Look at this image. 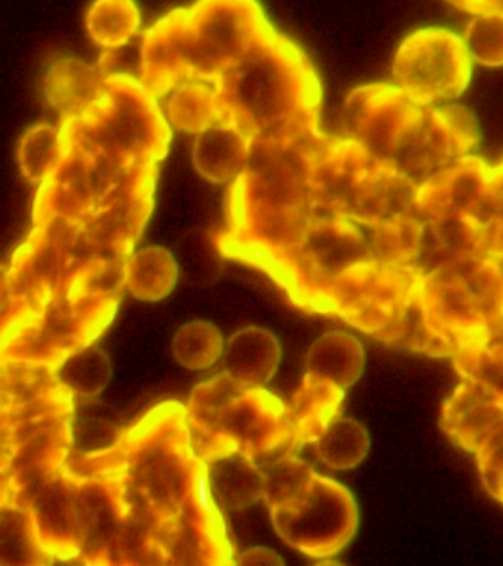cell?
Listing matches in <instances>:
<instances>
[{"label":"cell","mask_w":503,"mask_h":566,"mask_svg":"<svg viewBox=\"0 0 503 566\" xmlns=\"http://www.w3.org/2000/svg\"><path fill=\"white\" fill-rule=\"evenodd\" d=\"M140 80L157 97L174 91L170 122L200 133L228 124L249 154L228 193L229 259H285L325 219L316 179L339 137L319 128L322 88L302 49L281 34L258 0H197L145 31Z\"/></svg>","instance_id":"cell-1"},{"label":"cell","mask_w":503,"mask_h":566,"mask_svg":"<svg viewBox=\"0 0 503 566\" xmlns=\"http://www.w3.org/2000/svg\"><path fill=\"white\" fill-rule=\"evenodd\" d=\"M60 133L63 155L38 190L34 229L3 270L0 352L2 363L54 374L116 317L165 159L81 117Z\"/></svg>","instance_id":"cell-2"},{"label":"cell","mask_w":503,"mask_h":566,"mask_svg":"<svg viewBox=\"0 0 503 566\" xmlns=\"http://www.w3.org/2000/svg\"><path fill=\"white\" fill-rule=\"evenodd\" d=\"M69 462L107 486L120 522L117 565H235L209 464L193 450L188 407L167 400L109 449Z\"/></svg>","instance_id":"cell-3"},{"label":"cell","mask_w":503,"mask_h":566,"mask_svg":"<svg viewBox=\"0 0 503 566\" xmlns=\"http://www.w3.org/2000/svg\"><path fill=\"white\" fill-rule=\"evenodd\" d=\"M2 369V506L29 509L39 486L74 449V392L54 371L6 361Z\"/></svg>","instance_id":"cell-4"},{"label":"cell","mask_w":503,"mask_h":566,"mask_svg":"<svg viewBox=\"0 0 503 566\" xmlns=\"http://www.w3.org/2000/svg\"><path fill=\"white\" fill-rule=\"evenodd\" d=\"M188 420L193 450L206 462L241 451L262 467L291 455L290 407L224 371L193 388Z\"/></svg>","instance_id":"cell-5"},{"label":"cell","mask_w":503,"mask_h":566,"mask_svg":"<svg viewBox=\"0 0 503 566\" xmlns=\"http://www.w3.org/2000/svg\"><path fill=\"white\" fill-rule=\"evenodd\" d=\"M277 535L312 557L333 556L356 534L359 509L350 490L315 472L293 497L269 507Z\"/></svg>","instance_id":"cell-6"},{"label":"cell","mask_w":503,"mask_h":566,"mask_svg":"<svg viewBox=\"0 0 503 566\" xmlns=\"http://www.w3.org/2000/svg\"><path fill=\"white\" fill-rule=\"evenodd\" d=\"M465 40L448 29L427 27L397 49L392 77L415 105L430 106L461 96L471 78Z\"/></svg>","instance_id":"cell-7"},{"label":"cell","mask_w":503,"mask_h":566,"mask_svg":"<svg viewBox=\"0 0 503 566\" xmlns=\"http://www.w3.org/2000/svg\"><path fill=\"white\" fill-rule=\"evenodd\" d=\"M474 115L462 105L419 108L391 155V166L421 186L454 159L465 157L479 144Z\"/></svg>","instance_id":"cell-8"},{"label":"cell","mask_w":503,"mask_h":566,"mask_svg":"<svg viewBox=\"0 0 503 566\" xmlns=\"http://www.w3.org/2000/svg\"><path fill=\"white\" fill-rule=\"evenodd\" d=\"M419 108L400 87L368 84L348 95L344 126L348 139L359 142L379 161L390 163L397 139Z\"/></svg>","instance_id":"cell-9"},{"label":"cell","mask_w":503,"mask_h":566,"mask_svg":"<svg viewBox=\"0 0 503 566\" xmlns=\"http://www.w3.org/2000/svg\"><path fill=\"white\" fill-rule=\"evenodd\" d=\"M29 511L38 542L52 559H78L82 521L76 482L69 462L39 486Z\"/></svg>","instance_id":"cell-10"},{"label":"cell","mask_w":503,"mask_h":566,"mask_svg":"<svg viewBox=\"0 0 503 566\" xmlns=\"http://www.w3.org/2000/svg\"><path fill=\"white\" fill-rule=\"evenodd\" d=\"M465 256L450 261L422 277L421 290L432 317L465 345L488 329L480 301L465 273Z\"/></svg>","instance_id":"cell-11"},{"label":"cell","mask_w":503,"mask_h":566,"mask_svg":"<svg viewBox=\"0 0 503 566\" xmlns=\"http://www.w3.org/2000/svg\"><path fill=\"white\" fill-rule=\"evenodd\" d=\"M493 168L474 155L454 159L418 189V212L422 220L439 217H470L492 185Z\"/></svg>","instance_id":"cell-12"},{"label":"cell","mask_w":503,"mask_h":566,"mask_svg":"<svg viewBox=\"0 0 503 566\" xmlns=\"http://www.w3.org/2000/svg\"><path fill=\"white\" fill-rule=\"evenodd\" d=\"M419 186L390 163L375 158L357 186L352 220L366 228L390 223L418 212Z\"/></svg>","instance_id":"cell-13"},{"label":"cell","mask_w":503,"mask_h":566,"mask_svg":"<svg viewBox=\"0 0 503 566\" xmlns=\"http://www.w3.org/2000/svg\"><path fill=\"white\" fill-rule=\"evenodd\" d=\"M70 468L76 482L82 521L83 543L78 562L86 565H117L120 522L112 495L99 478L77 471L72 464Z\"/></svg>","instance_id":"cell-14"},{"label":"cell","mask_w":503,"mask_h":566,"mask_svg":"<svg viewBox=\"0 0 503 566\" xmlns=\"http://www.w3.org/2000/svg\"><path fill=\"white\" fill-rule=\"evenodd\" d=\"M503 419V397L463 379L441 409L440 427L461 449L476 453Z\"/></svg>","instance_id":"cell-15"},{"label":"cell","mask_w":503,"mask_h":566,"mask_svg":"<svg viewBox=\"0 0 503 566\" xmlns=\"http://www.w3.org/2000/svg\"><path fill=\"white\" fill-rule=\"evenodd\" d=\"M421 281L410 292L395 321L377 336V339L431 357H454L461 349V343L452 332L432 317L423 300Z\"/></svg>","instance_id":"cell-16"},{"label":"cell","mask_w":503,"mask_h":566,"mask_svg":"<svg viewBox=\"0 0 503 566\" xmlns=\"http://www.w3.org/2000/svg\"><path fill=\"white\" fill-rule=\"evenodd\" d=\"M105 71L76 57L56 61L48 71V104L59 114L61 124L85 114L107 87Z\"/></svg>","instance_id":"cell-17"},{"label":"cell","mask_w":503,"mask_h":566,"mask_svg":"<svg viewBox=\"0 0 503 566\" xmlns=\"http://www.w3.org/2000/svg\"><path fill=\"white\" fill-rule=\"evenodd\" d=\"M344 391L333 380L306 374L302 388L295 394L290 407L291 432L290 453L295 455L306 444L316 442L326 424L337 418Z\"/></svg>","instance_id":"cell-18"},{"label":"cell","mask_w":503,"mask_h":566,"mask_svg":"<svg viewBox=\"0 0 503 566\" xmlns=\"http://www.w3.org/2000/svg\"><path fill=\"white\" fill-rule=\"evenodd\" d=\"M281 345L264 327L250 326L229 339L223 371L242 384L263 387L273 378L281 361Z\"/></svg>","instance_id":"cell-19"},{"label":"cell","mask_w":503,"mask_h":566,"mask_svg":"<svg viewBox=\"0 0 503 566\" xmlns=\"http://www.w3.org/2000/svg\"><path fill=\"white\" fill-rule=\"evenodd\" d=\"M207 464L211 489L220 506L227 511H241L264 497L266 475L249 454L235 451Z\"/></svg>","instance_id":"cell-20"},{"label":"cell","mask_w":503,"mask_h":566,"mask_svg":"<svg viewBox=\"0 0 503 566\" xmlns=\"http://www.w3.org/2000/svg\"><path fill=\"white\" fill-rule=\"evenodd\" d=\"M249 146L244 136L228 124H213L198 133L193 164L198 172L214 184L235 180L244 168Z\"/></svg>","instance_id":"cell-21"},{"label":"cell","mask_w":503,"mask_h":566,"mask_svg":"<svg viewBox=\"0 0 503 566\" xmlns=\"http://www.w3.org/2000/svg\"><path fill=\"white\" fill-rule=\"evenodd\" d=\"M365 360L364 345L355 335L328 332L308 349L306 374L333 380L339 388L347 389L359 380Z\"/></svg>","instance_id":"cell-22"},{"label":"cell","mask_w":503,"mask_h":566,"mask_svg":"<svg viewBox=\"0 0 503 566\" xmlns=\"http://www.w3.org/2000/svg\"><path fill=\"white\" fill-rule=\"evenodd\" d=\"M179 269L175 256L163 247H149L127 261V287L140 301H160L174 291Z\"/></svg>","instance_id":"cell-23"},{"label":"cell","mask_w":503,"mask_h":566,"mask_svg":"<svg viewBox=\"0 0 503 566\" xmlns=\"http://www.w3.org/2000/svg\"><path fill=\"white\" fill-rule=\"evenodd\" d=\"M140 25L135 0H95L87 11L86 30L101 48H125Z\"/></svg>","instance_id":"cell-24"},{"label":"cell","mask_w":503,"mask_h":566,"mask_svg":"<svg viewBox=\"0 0 503 566\" xmlns=\"http://www.w3.org/2000/svg\"><path fill=\"white\" fill-rule=\"evenodd\" d=\"M315 444L322 462L338 471L356 468L370 449L368 429L359 420L342 416L326 424Z\"/></svg>","instance_id":"cell-25"},{"label":"cell","mask_w":503,"mask_h":566,"mask_svg":"<svg viewBox=\"0 0 503 566\" xmlns=\"http://www.w3.org/2000/svg\"><path fill=\"white\" fill-rule=\"evenodd\" d=\"M54 559L38 542L29 509L2 506V559L0 565H45Z\"/></svg>","instance_id":"cell-26"},{"label":"cell","mask_w":503,"mask_h":566,"mask_svg":"<svg viewBox=\"0 0 503 566\" xmlns=\"http://www.w3.org/2000/svg\"><path fill=\"white\" fill-rule=\"evenodd\" d=\"M485 331L462 345L454 356V369L463 379L474 380L503 397V353Z\"/></svg>","instance_id":"cell-27"},{"label":"cell","mask_w":503,"mask_h":566,"mask_svg":"<svg viewBox=\"0 0 503 566\" xmlns=\"http://www.w3.org/2000/svg\"><path fill=\"white\" fill-rule=\"evenodd\" d=\"M56 375L77 396L95 397L112 380L113 367L104 349L87 345L67 357Z\"/></svg>","instance_id":"cell-28"},{"label":"cell","mask_w":503,"mask_h":566,"mask_svg":"<svg viewBox=\"0 0 503 566\" xmlns=\"http://www.w3.org/2000/svg\"><path fill=\"white\" fill-rule=\"evenodd\" d=\"M223 352V335L219 327L207 321L185 323L174 339L176 360L191 370L213 366Z\"/></svg>","instance_id":"cell-29"},{"label":"cell","mask_w":503,"mask_h":566,"mask_svg":"<svg viewBox=\"0 0 503 566\" xmlns=\"http://www.w3.org/2000/svg\"><path fill=\"white\" fill-rule=\"evenodd\" d=\"M61 155V133L59 127L51 124H39L30 128L21 140L19 161L21 170L30 181L42 184L55 167Z\"/></svg>","instance_id":"cell-30"},{"label":"cell","mask_w":503,"mask_h":566,"mask_svg":"<svg viewBox=\"0 0 503 566\" xmlns=\"http://www.w3.org/2000/svg\"><path fill=\"white\" fill-rule=\"evenodd\" d=\"M262 469L266 475L263 500L268 507L293 497L315 475L311 464L297 455L273 460L271 463L262 464Z\"/></svg>","instance_id":"cell-31"},{"label":"cell","mask_w":503,"mask_h":566,"mask_svg":"<svg viewBox=\"0 0 503 566\" xmlns=\"http://www.w3.org/2000/svg\"><path fill=\"white\" fill-rule=\"evenodd\" d=\"M463 40L472 60L485 66H502L503 13L476 15L468 25Z\"/></svg>","instance_id":"cell-32"},{"label":"cell","mask_w":503,"mask_h":566,"mask_svg":"<svg viewBox=\"0 0 503 566\" xmlns=\"http://www.w3.org/2000/svg\"><path fill=\"white\" fill-rule=\"evenodd\" d=\"M122 433L120 429L107 420L86 419L85 423H82V428L78 429L77 436H74V449L82 454L96 453V451L109 449L116 444L120 440Z\"/></svg>","instance_id":"cell-33"},{"label":"cell","mask_w":503,"mask_h":566,"mask_svg":"<svg viewBox=\"0 0 503 566\" xmlns=\"http://www.w3.org/2000/svg\"><path fill=\"white\" fill-rule=\"evenodd\" d=\"M238 565H272L281 566L285 564L280 555L272 548L268 547H253L249 548L238 557Z\"/></svg>","instance_id":"cell-34"},{"label":"cell","mask_w":503,"mask_h":566,"mask_svg":"<svg viewBox=\"0 0 503 566\" xmlns=\"http://www.w3.org/2000/svg\"><path fill=\"white\" fill-rule=\"evenodd\" d=\"M463 12L484 15V13H503V0H448Z\"/></svg>","instance_id":"cell-35"},{"label":"cell","mask_w":503,"mask_h":566,"mask_svg":"<svg viewBox=\"0 0 503 566\" xmlns=\"http://www.w3.org/2000/svg\"><path fill=\"white\" fill-rule=\"evenodd\" d=\"M483 230L485 254L503 255V219L494 221Z\"/></svg>","instance_id":"cell-36"},{"label":"cell","mask_w":503,"mask_h":566,"mask_svg":"<svg viewBox=\"0 0 503 566\" xmlns=\"http://www.w3.org/2000/svg\"><path fill=\"white\" fill-rule=\"evenodd\" d=\"M485 334H488L489 338L492 339L503 353V312L499 314L493 322L489 323Z\"/></svg>","instance_id":"cell-37"},{"label":"cell","mask_w":503,"mask_h":566,"mask_svg":"<svg viewBox=\"0 0 503 566\" xmlns=\"http://www.w3.org/2000/svg\"><path fill=\"white\" fill-rule=\"evenodd\" d=\"M492 185L494 190H496L499 198H501L503 206V163L501 164V166L493 168Z\"/></svg>","instance_id":"cell-38"},{"label":"cell","mask_w":503,"mask_h":566,"mask_svg":"<svg viewBox=\"0 0 503 566\" xmlns=\"http://www.w3.org/2000/svg\"><path fill=\"white\" fill-rule=\"evenodd\" d=\"M490 494H492L494 499L499 500V502L503 504V473L502 476L499 478L496 486L490 491Z\"/></svg>","instance_id":"cell-39"}]
</instances>
